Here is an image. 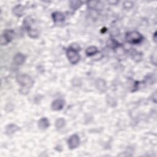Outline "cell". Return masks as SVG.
I'll return each mask as SVG.
<instances>
[{
  "instance_id": "cell-1",
  "label": "cell",
  "mask_w": 157,
  "mask_h": 157,
  "mask_svg": "<svg viewBox=\"0 0 157 157\" xmlns=\"http://www.w3.org/2000/svg\"><path fill=\"white\" fill-rule=\"evenodd\" d=\"M16 78L17 82L21 86L22 93H26L34 84L33 80L27 74L18 75Z\"/></svg>"
},
{
  "instance_id": "cell-6",
  "label": "cell",
  "mask_w": 157,
  "mask_h": 157,
  "mask_svg": "<svg viewBox=\"0 0 157 157\" xmlns=\"http://www.w3.org/2000/svg\"><path fill=\"white\" fill-rule=\"evenodd\" d=\"M80 144V139L77 134L72 135L68 141V147L71 150L76 148Z\"/></svg>"
},
{
  "instance_id": "cell-12",
  "label": "cell",
  "mask_w": 157,
  "mask_h": 157,
  "mask_svg": "<svg viewBox=\"0 0 157 157\" xmlns=\"http://www.w3.org/2000/svg\"><path fill=\"white\" fill-rule=\"evenodd\" d=\"M96 87L97 89L101 92H104L106 90L107 87L105 81L101 78H99L96 82Z\"/></svg>"
},
{
  "instance_id": "cell-4",
  "label": "cell",
  "mask_w": 157,
  "mask_h": 157,
  "mask_svg": "<svg viewBox=\"0 0 157 157\" xmlns=\"http://www.w3.org/2000/svg\"><path fill=\"white\" fill-rule=\"evenodd\" d=\"M32 23H33L32 19H30V17L26 19L25 25L28 35L32 38H36L38 37V35H39L38 31L32 26Z\"/></svg>"
},
{
  "instance_id": "cell-3",
  "label": "cell",
  "mask_w": 157,
  "mask_h": 157,
  "mask_svg": "<svg viewBox=\"0 0 157 157\" xmlns=\"http://www.w3.org/2000/svg\"><path fill=\"white\" fill-rule=\"evenodd\" d=\"M77 51V50L74 49L72 47L68 49L66 51L67 57L71 64L75 65L80 60V55H78Z\"/></svg>"
},
{
  "instance_id": "cell-2",
  "label": "cell",
  "mask_w": 157,
  "mask_h": 157,
  "mask_svg": "<svg viewBox=\"0 0 157 157\" xmlns=\"http://www.w3.org/2000/svg\"><path fill=\"white\" fill-rule=\"evenodd\" d=\"M125 39L126 41L130 44H138L142 41L143 36L140 33L136 31H133L127 33Z\"/></svg>"
},
{
  "instance_id": "cell-11",
  "label": "cell",
  "mask_w": 157,
  "mask_h": 157,
  "mask_svg": "<svg viewBox=\"0 0 157 157\" xmlns=\"http://www.w3.org/2000/svg\"><path fill=\"white\" fill-rule=\"evenodd\" d=\"M12 12L15 16L17 17H22L25 12V8L23 6L18 5L13 8Z\"/></svg>"
},
{
  "instance_id": "cell-15",
  "label": "cell",
  "mask_w": 157,
  "mask_h": 157,
  "mask_svg": "<svg viewBox=\"0 0 157 157\" xmlns=\"http://www.w3.org/2000/svg\"><path fill=\"white\" fill-rule=\"evenodd\" d=\"M65 124V120L64 119H62V118H60V119H57L55 122V127L57 130H60L63 128Z\"/></svg>"
},
{
  "instance_id": "cell-7",
  "label": "cell",
  "mask_w": 157,
  "mask_h": 157,
  "mask_svg": "<svg viewBox=\"0 0 157 157\" xmlns=\"http://www.w3.org/2000/svg\"><path fill=\"white\" fill-rule=\"evenodd\" d=\"M65 102L63 99H57L55 100L54 101H53L51 107H52V110H56V111L60 110L65 106Z\"/></svg>"
},
{
  "instance_id": "cell-13",
  "label": "cell",
  "mask_w": 157,
  "mask_h": 157,
  "mask_svg": "<svg viewBox=\"0 0 157 157\" xmlns=\"http://www.w3.org/2000/svg\"><path fill=\"white\" fill-rule=\"evenodd\" d=\"M52 19L55 22H61L65 21V17L60 12H55L52 14Z\"/></svg>"
},
{
  "instance_id": "cell-14",
  "label": "cell",
  "mask_w": 157,
  "mask_h": 157,
  "mask_svg": "<svg viewBox=\"0 0 157 157\" xmlns=\"http://www.w3.org/2000/svg\"><path fill=\"white\" fill-rule=\"evenodd\" d=\"M86 54L89 57L93 56L98 52V49L95 46H90L86 49Z\"/></svg>"
},
{
  "instance_id": "cell-5",
  "label": "cell",
  "mask_w": 157,
  "mask_h": 157,
  "mask_svg": "<svg viewBox=\"0 0 157 157\" xmlns=\"http://www.w3.org/2000/svg\"><path fill=\"white\" fill-rule=\"evenodd\" d=\"M15 36V33L12 30H5L2 36L1 43L2 45H6L9 43Z\"/></svg>"
},
{
  "instance_id": "cell-16",
  "label": "cell",
  "mask_w": 157,
  "mask_h": 157,
  "mask_svg": "<svg viewBox=\"0 0 157 157\" xmlns=\"http://www.w3.org/2000/svg\"><path fill=\"white\" fill-rule=\"evenodd\" d=\"M82 5V2L80 1H72L70 2V6L71 8L73 10H76L78 8H80V6Z\"/></svg>"
},
{
  "instance_id": "cell-9",
  "label": "cell",
  "mask_w": 157,
  "mask_h": 157,
  "mask_svg": "<svg viewBox=\"0 0 157 157\" xmlns=\"http://www.w3.org/2000/svg\"><path fill=\"white\" fill-rule=\"evenodd\" d=\"M20 128L14 124H10L6 128V134L8 136H11L16 132L19 131Z\"/></svg>"
},
{
  "instance_id": "cell-10",
  "label": "cell",
  "mask_w": 157,
  "mask_h": 157,
  "mask_svg": "<svg viewBox=\"0 0 157 157\" xmlns=\"http://www.w3.org/2000/svg\"><path fill=\"white\" fill-rule=\"evenodd\" d=\"M25 56L20 53L17 54L14 58V62L17 65H21L25 61Z\"/></svg>"
},
{
  "instance_id": "cell-8",
  "label": "cell",
  "mask_w": 157,
  "mask_h": 157,
  "mask_svg": "<svg viewBox=\"0 0 157 157\" xmlns=\"http://www.w3.org/2000/svg\"><path fill=\"white\" fill-rule=\"evenodd\" d=\"M50 126V123L49 120L46 117H43L39 120L38 122V127L40 130H45L49 128Z\"/></svg>"
}]
</instances>
